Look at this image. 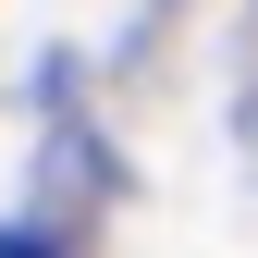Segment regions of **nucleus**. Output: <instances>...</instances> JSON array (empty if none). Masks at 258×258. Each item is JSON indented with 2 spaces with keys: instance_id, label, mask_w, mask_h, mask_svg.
I'll list each match as a JSON object with an SVG mask.
<instances>
[{
  "instance_id": "nucleus-1",
  "label": "nucleus",
  "mask_w": 258,
  "mask_h": 258,
  "mask_svg": "<svg viewBox=\"0 0 258 258\" xmlns=\"http://www.w3.org/2000/svg\"><path fill=\"white\" fill-rule=\"evenodd\" d=\"M0 258H49V246H37V234H0Z\"/></svg>"
}]
</instances>
